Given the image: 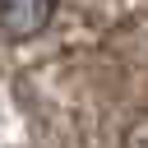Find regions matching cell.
I'll list each match as a JSON object with an SVG mask.
<instances>
[{"label":"cell","instance_id":"6da1fadb","mask_svg":"<svg viewBox=\"0 0 148 148\" xmlns=\"http://www.w3.org/2000/svg\"><path fill=\"white\" fill-rule=\"evenodd\" d=\"M56 18V0H0V32L9 42L37 37Z\"/></svg>","mask_w":148,"mask_h":148}]
</instances>
